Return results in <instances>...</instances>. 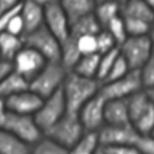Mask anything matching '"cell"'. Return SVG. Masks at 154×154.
<instances>
[{
	"instance_id": "6da1fadb",
	"label": "cell",
	"mask_w": 154,
	"mask_h": 154,
	"mask_svg": "<svg viewBox=\"0 0 154 154\" xmlns=\"http://www.w3.org/2000/svg\"><path fill=\"white\" fill-rule=\"evenodd\" d=\"M101 83L95 78L81 76L73 71H69L61 87L67 112L78 114L83 105L100 91Z\"/></svg>"
},
{
	"instance_id": "7a4b0ae2",
	"label": "cell",
	"mask_w": 154,
	"mask_h": 154,
	"mask_svg": "<svg viewBox=\"0 0 154 154\" xmlns=\"http://www.w3.org/2000/svg\"><path fill=\"white\" fill-rule=\"evenodd\" d=\"M69 71L60 61H47L41 71L29 82V88L42 97L61 89Z\"/></svg>"
},
{
	"instance_id": "3957f363",
	"label": "cell",
	"mask_w": 154,
	"mask_h": 154,
	"mask_svg": "<svg viewBox=\"0 0 154 154\" xmlns=\"http://www.w3.org/2000/svg\"><path fill=\"white\" fill-rule=\"evenodd\" d=\"M85 132L87 131L82 125L78 118V114L66 112V114L61 119H59L52 128H49L45 132V135L53 138L54 141L63 144L64 147L70 148Z\"/></svg>"
},
{
	"instance_id": "277c9868",
	"label": "cell",
	"mask_w": 154,
	"mask_h": 154,
	"mask_svg": "<svg viewBox=\"0 0 154 154\" xmlns=\"http://www.w3.org/2000/svg\"><path fill=\"white\" fill-rule=\"evenodd\" d=\"M144 89L138 70H131L125 76L101 83L100 94L106 100L112 99H128L136 91Z\"/></svg>"
},
{
	"instance_id": "5b68a950",
	"label": "cell",
	"mask_w": 154,
	"mask_h": 154,
	"mask_svg": "<svg viewBox=\"0 0 154 154\" xmlns=\"http://www.w3.org/2000/svg\"><path fill=\"white\" fill-rule=\"evenodd\" d=\"M67 112L65 97L63 90L59 89L58 91L53 93L52 95L43 97V101L34 114L35 120L37 122L38 126L46 132L49 128H52L59 119H61Z\"/></svg>"
},
{
	"instance_id": "8992f818",
	"label": "cell",
	"mask_w": 154,
	"mask_h": 154,
	"mask_svg": "<svg viewBox=\"0 0 154 154\" xmlns=\"http://www.w3.org/2000/svg\"><path fill=\"white\" fill-rule=\"evenodd\" d=\"M2 129L10 131L11 134H13L14 136L23 140L30 146L36 143L45 135L42 129L38 126L37 122L35 120L34 116L17 114L11 112H8Z\"/></svg>"
},
{
	"instance_id": "52a82bcc",
	"label": "cell",
	"mask_w": 154,
	"mask_h": 154,
	"mask_svg": "<svg viewBox=\"0 0 154 154\" xmlns=\"http://www.w3.org/2000/svg\"><path fill=\"white\" fill-rule=\"evenodd\" d=\"M23 40L24 45L41 53L48 61H59L61 42L45 25L25 34Z\"/></svg>"
},
{
	"instance_id": "ba28073f",
	"label": "cell",
	"mask_w": 154,
	"mask_h": 154,
	"mask_svg": "<svg viewBox=\"0 0 154 154\" xmlns=\"http://www.w3.org/2000/svg\"><path fill=\"white\" fill-rule=\"evenodd\" d=\"M118 47L120 55L126 60L131 70H140L153 54L148 35L128 36Z\"/></svg>"
},
{
	"instance_id": "9c48e42d",
	"label": "cell",
	"mask_w": 154,
	"mask_h": 154,
	"mask_svg": "<svg viewBox=\"0 0 154 154\" xmlns=\"http://www.w3.org/2000/svg\"><path fill=\"white\" fill-rule=\"evenodd\" d=\"M105 105L106 99L100 91L87 101L78 112V118L88 132H99L105 125Z\"/></svg>"
},
{
	"instance_id": "30bf717a",
	"label": "cell",
	"mask_w": 154,
	"mask_h": 154,
	"mask_svg": "<svg viewBox=\"0 0 154 154\" xmlns=\"http://www.w3.org/2000/svg\"><path fill=\"white\" fill-rule=\"evenodd\" d=\"M48 60L34 48L24 45V47L13 58L11 65L12 69L26 78L29 82L41 71Z\"/></svg>"
},
{
	"instance_id": "8fae6325",
	"label": "cell",
	"mask_w": 154,
	"mask_h": 154,
	"mask_svg": "<svg viewBox=\"0 0 154 154\" xmlns=\"http://www.w3.org/2000/svg\"><path fill=\"white\" fill-rule=\"evenodd\" d=\"M45 22L43 25L60 41L63 42L70 36V19L61 7L59 0H54L43 7Z\"/></svg>"
},
{
	"instance_id": "7c38bea8",
	"label": "cell",
	"mask_w": 154,
	"mask_h": 154,
	"mask_svg": "<svg viewBox=\"0 0 154 154\" xmlns=\"http://www.w3.org/2000/svg\"><path fill=\"white\" fill-rule=\"evenodd\" d=\"M138 132L132 124L126 125H105L99 131V138L101 146H113V144H129L136 146L140 137Z\"/></svg>"
},
{
	"instance_id": "4fadbf2b",
	"label": "cell",
	"mask_w": 154,
	"mask_h": 154,
	"mask_svg": "<svg viewBox=\"0 0 154 154\" xmlns=\"http://www.w3.org/2000/svg\"><path fill=\"white\" fill-rule=\"evenodd\" d=\"M4 100H5V105L8 112L17 113V114L34 116L40 108L43 101V97L40 96L34 90H31L30 88H28Z\"/></svg>"
},
{
	"instance_id": "5bb4252c",
	"label": "cell",
	"mask_w": 154,
	"mask_h": 154,
	"mask_svg": "<svg viewBox=\"0 0 154 154\" xmlns=\"http://www.w3.org/2000/svg\"><path fill=\"white\" fill-rule=\"evenodd\" d=\"M105 122L106 125H114V126L131 124L126 99L106 100Z\"/></svg>"
},
{
	"instance_id": "9a60e30c",
	"label": "cell",
	"mask_w": 154,
	"mask_h": 154,
	"mask_svg": "<svg viewBox=\"0 0 154 154\" xmlns=\"http://www.w3.org/2000/svg\"><path fill=\"white\" fill-rule=\"evenodd\" d=\"M20 16H22L23 22H24L25 34L34 31V30H36L43 25L45 10H43V6H41V5L29 2V1H22Z\"/></svg>"
},
{
	"instance_id": "2e32d148",
	"label": "cell",
	"mask_w": 154,
	"mask_h": 154,
	"mask_svg": "<svg viewBox=\"0 0 154 154\" xmlns=\"http://www.w3.org/2000/svg\"><path fill=\"white\" fill-rule=\"evenodd\" d=\"M28 88H29V81L18 72H16L13 69H11V71L7 72L4 76V78L0 81V97L6 99Z\"/></svg>"
},
{
	"instance_id": "e0dca14e",
	"label": "cell",
	"mask_w": 154,
	"mask_h": 154,
	"mask_svg": "<svg viewBox=\"0 0 154 154\" xmlns=\"http://www.w3.org/2000/svg\"><path fill=\"white\" fill-rule=\"evenodd\" d=\"M31 146L10 131L0 129V154H30Z\"/></svg>"
},
{
	"instance_id": "ac0fdd59",
	"label": "cell",
	"mask_w": 154,
	"mask_h": 154,
	"mask_svg": "<svg viewBox=\"0 0 154 154\" xmlns=\"http://www.w3.org/2000/svg\"><path fill=\"white\" fill-rule=\"evenodd\" d=\"M24 47L23 36H17L7 31H0V58L4 61L12 63L17 53Z\"/></svg>"
},
{
	"instance_id": "d6986e66",
	"label": "cell",
	"mask_w": 154,
	"mask_h": 154,
	"mask_svg": "<svg viewBox=\"0 0 154 154\" xmlns=\"http://www.w3.org/2000/svg\"><path fill=\"white\" fill-rule=\"evenodd\" d=\"M59 2L67 14L70 23L81 17L94 13L96 6V0H59Z\"/></svg>"
},
{
	"instance_id": "ffe728a7",
	"label": "cell",
	"mask_w": 154,
	"mask_h": 154,
	"mask_svg": "<svg viewBox=\"0 0 154 154\" xmlns=\"http://www.w3.org/2000/svg\"><path fill=\"white\" fill-rule=\"evenodd\" d=\"M101 29L102 26L96 19L95 14L90 13L71 22L70 35L73 37H79L83 35H96Z\"/></svg>"
},
{
	"instance_id": "44dd1931",
	"label": "cell",
	"mask_w": 154,
	"mask_h": 154,
	"mask_svg": "<svg viewBox=\"0 0 154 154\" xmlns=\"http://www.w3.org/2000/svg\"><path fill=\"white\" fill-rule=\"evenodd\" d=\"M122 16L153 22L154 11L143 0H125L122 5Z\"/></svg>"
},
{
	"instance_id": "7402d4cb",
	"label": "cell",
	"mask_w": 154,
	"mask_h": 154,
	"mask_svg": "<svg viewBox=\"0 0 154 154\" xmlns=\"http://www.w3.org/2000/svg\"><path fill=\"white\" fill-rule=\"evenodd\" d=\"M81 57H82V53L78 49L76 38L70 35L66 40L61 42L59 61L67 71H72Z\"/></svg>"
},
{
	"instance_id": "603a6c76",
	"label": "cell",
	"mask_w": 154,
	"mask_h": 154,
	"mask_svg": "<svg viewBox=\"0 0 154 154\" xmlns=\"http://www.w3.org/2000/svg\"><path fill=\"white\" fill-rule=\"evenodd\" d=\"M126 103H128L131 124L152 106V102L149 100V96L146 89H141L135 94H132L131 96H129L126 99Z\"/></svg>"
},
{
	"instance_id": "cb8c5ba5",
	"label": "cell",
	"mask_w": 154,
	"mask_h": 154,
	"mask_svg": "<svg viewBox=\"0 0 154 154\" xmlns=\"http://www.w3.org/2000/svg\"><path fill=\"white\" fill-rule=\"evenodd\" d=\"M101 147L99 132H85L72 147L69 148V154H96Z\"/></svg>"
},
{
	"instance_id": "d4e9b609",
	"label": "cell",
	"mask_w": 154,
	"mask_h": 154,
	"mask_svg": "<svg viewBox=\"0 0 154 154\" xmlns=\"http://www.w3.org/2000/svg\"><path fill=\"white\" fill-rule=\"evenodd\" d=\"M99 61H100V54L93 53V54H83L76 66L73 67V72L88 77V78H95L97 79V72H99ZM99 81V79H97ZM100 82V81H99Z\"/></svg>"
},
{
	"instance_id": "484cf974",
	"label": "cell",
	"mask_w": 154,
	"mask_h": 154,
	"mask_svg": "<svg viewBox=\"0 0 154 154\" xmlns=\"http://www.w3.org/2000/svg\"><path fill=\"white\" fill-rule=\"evenodd\" d=\"M94 14L102 28L122 14V5L118 2H96Z\"/></svg>"
},
{
	"instance_id": "4316f807",
	"label": "cell",
	"mask_w": 154,
	"mask_h": 154,
	"mask_svg": "<svg viewBox=\"0 0 154 154\" xmlns=\"http://www.w3.org/2000/svg\"><path fill=\"white\" fill-rule=\"evenodd\" d=\"M30 154H69V148L58 143L47 135H43L31 146Z\"/></svg>"
},
{
	"instance_id": "83f0119b",
	"label": "cell",
	"mask_w": 154,
	"mask_h": 154,
	"mask_svg": "<svg viewBox=\"0 0 154 154\" xmlns=\"http://www.w3.org/2000/svg\"><path fill=\"white\" fill-rule=\"evenodd\" d=\"M123 17V16H122ZM128 36H144L148 35L153 28L150 22L137 19V18H130V17H123Z\"/></svg>"
},
{
	"instance_id": "f1b7e54d",
	"label": "cell",
	"mask_w": 154,
	"mask_h": 154,
	"mask_svg": "<svg viewBox=\"0 0 154 154\" xmlns=\"http://www.w3.org/2000/svg\"><path fill=\"white\" fill-rule=\"evenodd\" d=\"M119 57V47L107 52V53H103V54H100V61H99V72H97V79L100 81V83H102L107 75L109 73L112 66L114 65L117 58Z\"/></svg>"
},
{
	"instance_id": "f546056e",
	"label": "cell",
	"mask_w": 154,
	"mask_h": 154,
	"mask_svg": "<svg viewBox=\"0 0 154 154\" xmlns=\"http://www.w3.org/2000/svg\"><path fill=\"white\" fill-rule=\"evenodd\" d=\"M103 29H106L112 36L113 38L116 40L117 45H122L126 37H128V32H126V28H125V23H124V19L122 17V14L117 18H114L112 22H109Z\"/></svg>"
},
{
	"instance_id": "4dcf8cb0",
	"label": "cell",
	"mask_w": 154,
	"mask_h": 154,
	"mask_svg": "<svg viewBox=\"0 0 154 154\" xmlns=\"http://www.w3.org/2000/svg\"><path fill=\"white\" fill-rule=\"evenodd\" d=\"M132 125L138 132H141L143 135H147L150 132V130L154 126V106H153V103L143 114H141L132 123Z\"/></svg>"
},
{
	"instance_id": "1f68e13d",
	"label": "cell",
	"mask_w": 154,
	"mask_h": 154,
	"mask_svg": "<svg viewBox=\"0 0 154 154\" xmlns=\"http://www.w3.org/2000/svg\"><path fill=\"white\" fill-rule=\"evenodd\" d=\"M95 38H96V49H97L99 54L107 53V52H109V51H112V49L118 47V45H117L116 40L113 38V36L103 28L95 35Z\"/></svg>"
},
{
	"instance_id": "d6a6232c",
	"label": "cell",
	"mask_w": 154,
	"mask_h": 154,
	"mask_svg": "<svg viewBox=\"0 0 154 154\" xmlns=\"http://www.w3.org/2000/svg\"><path fill=\"white\" fill-rule=\"evenodd\" d=\"M142 79V84L144 89L154 87V54L143 64V66L138 70Z\"/></svg>"
},
{
	"instance_id": "836d02e7",
	"label": "cell",
	"mask_w": 154,
	"mask_h": 154,
	"mask_svg": "<svg viewBox=\"0 0 154 154\" xmlns=\"http://www.w3.org/2000/svg\"><path fill=\"white\" fill-rule=\"evenodd\" d=\"M129 71H131V69H130L129 64L126 63V60H125V59L120 55V53H119V57L117 58V60H116L114 65L112 66V69H111L109 73L107 75L106 79H105L102 83L108 82V81H113V79H117V78H120V77L125 76Z\"/></svg>"
},
{
	"instance_id": "e575fe53",
	"label": "cell",
	"mask_w": 154,
	"mask_h": 154,
	"mask_svg": "<svg viewBox=\"0 0 154 154\" xmlns=\"http://www.w3.org/2000/svg\"><path fill=\"white\" fill-rule=\"evenodd\" d=\"M73 37V36H72ZM79 52L83 54H93L97 53L96 49V38L95 35H83L79 37H75Z\"/></svg>"
},
{
	"instance_id": "d590c367",
	"label": "cell",
	"mask_w": 154,
	"mask_h": 154,
	"mask_svg": "<svg viewBox=\"0 0 154 154\" xmlns=\"http://www.w3.org/2000/svg\"><path fill=\"white\" fill-rule=\"evenodd\" d=\"M4 31H7L10 34H13V35H17V36H24L25 34V26H24V22H23V18L20 16V10L17 14H14L12 17V19L8 22V24L6 25L5 30Z\"/></svg>"
},
{
	"instance_id": "8d00e7d4",
	"label": "cell",
	"mask_w": 154,
	"mask_h": 154,
	"mask_svg": "<svg viewBox=\"0 0 154 154\" xmlns=\"http://www.w3.org/2000/svg\"><path fill=\"white\" fill-rule=\"evenodd\" d=\"M135 147L141 154H154V137H152L149 134H141Z\"/></svg>"
},
{
	"instance_id": "74e56055",
	"label": "cell",
	"mask_w": 154,
	"mask_h": 154,
	"mask_svg": "<svg viewBox=\"0 0 154 154\" xmlns=\"http://www.w3.org/2000/svg\"><path fill=\"white\" fill-rule=\"evenodd\" d=\"M109 154H141L135 146L129 144H113V146H102Z\"/></svg>"
},
{
	"instance_id": "f35d334b",
	"label": "cell",
	"mask_w": 154,
	"mask_h": 154,
	"mask_svg": "<svg viewBox=\"0 0 154 154\" xmlns=\"http://www.w3.org/2000/svg\"><path fill=\"white\" fill-rule=\"evenodd\" d=\"M22 1L23 0H0V14L19 6Z\"/></svg>"
},
{
	"instance_id": "ab89813d",
	"label": "cell",
	"mask_w": 154,
	"mask_h": 154,
	"mask_svg": "<svg viewBox=\"0 0 154 154\" xmlns=\"http://www.w3.org/2000/svg\"><path fill=\"white\" fill-rule=\"evenodd\" d=\"M7 114H8V109L5 105V100L0 97V129L4 128V124H5V120L7 118Z\"/></svg>"
},
{
	"instance_id": "60d3db41",
	"label": "cell",
	"mask_w": 154,
	"mask_h": 154,
	"mask_svg": "<svg viewBox=\"0 0 154 154\" xmlns=\"http://www.w3.org/2000/svg\"><path fill=\"white\" fill-rule=\"evenodd\" d=\"M11 69H12L11 63H8V61H4V60H0V81L4 78V76H5L7 72H10V71H11Z\"/></svg>"
},
{
	"instance_id": "b9f144b4",
	"label": "cell",
	"mask_w": 154,
	"mask_h": 154,
	"mask_svg": "<svg viewBox=\"0 0 154 154\" xmlns=\"http://www.w3.org/2000/svg\"><path fill=\"white\" fill-rule=\"evenodd\" d=\"M23 1H29V2H34V4H37V5H41V6H46L48 5L49 2L54 1V0H23Z\"/></svg>"
},
{
	"instance_id": "7bdbcfd3",
	"label": "cell",
	"mask_w": 154,
	"mask_h": 154,
	"mask_svg": "<svg viewBox=\"0 0 154 154\" xmlns=\"http://www.w3.org/2000/svg\"><path fill=\"white\" fill-rule=\"evenodd\" d=\"M148 37H149V41H150V47H152V53L154 54V28H152L150 32L148 34Z\"/></svg>"
},
{
	"instance_id": "ee69618b",
	"label": "cell",
	"mask_w": 154,
	"mask_h": 154,
	"mask_svg": "<svg viewBox=\"0 0 154 154\" xmlns=\"http://www.w3.org/2000/svg\"><path fill=\"white\" fill-rule=\"evenodd\" d=\"M146 90H147V94H148V96H149L150 102H152L153 106H154V87H153V88H148V89H146Z\"/></svg>"
},
{
	"instance_id": "f6af8a7d",
	"label": "cell",
	"mask_w": 154,
	"mask_h": 154,
	"mask_svg": "<svg viewBox=\"0 0 154 154\" xmlns=\"http://www.w3.org/2000/svg\"><path fill=\"white\" fill-rule=\"evenodd\" d=\"M106 1H108V2H118V4L123 5V2L125 0H96V2H106Z\"/></svg>"
},
{
	"instance_id": "bcb514c9",
	"label": "cell",
	"mask_w": 154,
	"mask_h": 154,
	"mask_svg": "<svg viewBox=\"0 0 154 154\" xmlns=\"http://www.w3.org/2000/svg\"><path fill=\"white\" fill-rule=\"evenodd\" d=\"M143 1H144V2H146V4L154 11V0H143Z\"/></svg>"
},
{
	"instance_id": "7dc6e473",
	"label": "cell",
	"mask_w": 154,
	"mask_h": 154,
	"mask_svg": "<svg viewBox=\"0 0 154 154\" xmlns=\"http://www.w3.org/2000/svg\"><path fill=\"white\" fill-rule=\"evenodd\" d=\"M96 154H109V153H108V152H107V150H106V149H105V148H103V147L101 146V147H100V148L97 149Z\"/></svg>"
},
{
	"instance_id": "c3c4849f",
	"label": "cell",
	"mask_w": 154,
	"mask_h": 154,
	"mask_svg": "<svg viewBox=\"0 0 154 154\" xmlns=\"http://www.w3.org/2000/svg\"><path fill=\"white\" fill-rule=\"evenodd\" d=\"M149 135H150L152 137H154V126H153V129L150 130V132H149Z\"/></svg>"
},
{
	"instance_id": "681fc988",
	"label": "cell",
	"mask_w": 154,
	"mask_h": 154,
	"mask_svg": "<svg viewBox=\"0 0 154 154\" xmlns=\"http://www.w3.org/2000/svg\"><path fill=\"white\" fill-rule=\"evenodd\" d=\"M152 25H153V28H154V18H153V22H152Z\"/></svg>"
},
{
	"instance_id": "f907efd6",
	"label": "cell",
	"mask_w": 154,
	"mask_h": 154,
	"mask_svg": "<svg viewBox=\"0 0 154 154\" xmlns=\"http://www.w3.org/2000/svg\"><path fill=\"white\" fill-rule=\"evenodd\" d=\"M0 60H1V58H0Z\"/></svg>"
}]
</instances>
